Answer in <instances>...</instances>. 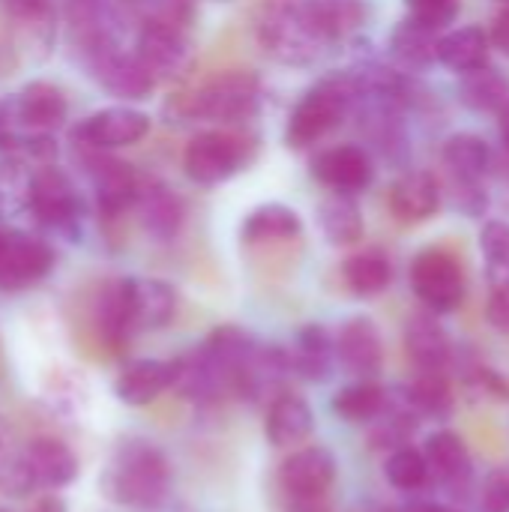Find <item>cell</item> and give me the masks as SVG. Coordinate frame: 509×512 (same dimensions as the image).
Instances as JSON below:
<instances>
[{
    "label": "cell",
    "instance_id": "obj_1",
    "mask_svg": "<svg viewBox=\"0 0 509 512\" xmlns=\"http://www.w3.org/2000/svg\"><path fill=\"white\" fill-rule=\"evenodd\" d=\"M366 0H264L255 15L258 48L282 66H315L366 24Z\"/></svg>",
    "mask_w": 509,
    "mask_h": 512
},
{
    "label": "cell",
    "instance_id": "obj_2",
    "mask_svg": "<svg viewBox=\"0 0 509 512\" xmlns=\"http://www.w3.org/2000/svg\"><path fill=\"white\" fill-rule=\"evenodd\" d=\"M261 105H264V84L249 69L219 72L201 81L192 93L180 96V114L186 120H204L225 129L255 120Z\"/></svg>",
    "mask_w": 509,
    "mask_h": 512
},
{
    "label": "cell",
    "instance_id": "obj_3",
    "mask_svg": "<svg viewBox=\"0 0 509 512\" xmlns=\"http://www.w3.org/2000/svg\"><path fill=\"white\" fill-rule=\"evenodd\" d=\"M105 495L117 504L153 510L168 498L171 468L162 450L147 441H126L105 468Z\"/></svg>",
    "mask_w": 509,
    "mask_h": 512
},
{
    "label": "cell",
    "instance_id": "obj_4",
    "mask_svg": "<svg viewBox=\"0 0 509 512\" xmlns=\"http://www.w3.org/2000/svg\"><path fill=\"white\" fill-rule=\"evenodd\" d=\"M354 111V90L345 72L327 75L312 84L291 108L285 126V144L291 150H309L339 129Z\"/></svg>",
    "mask_w": 509,
    "mask_h": 512
},
{
    "label": "cell",
    "instance_id": "obj_5",
    "mask_svg": "<svg viewBox=\"0 0 509 512\" xmlns=\"http://www.w3.org/2000/svg\"><path fill=\"white\" fill-rule=\"evenodd\" d=\"M255 156V138L216 126L198 132L183 150V171L198 186H219L249 168Z\"/></svg>",
    "mask_w": 509,
    "mask_h": 512
},
{
    "label": "cell",
    "instance_id": "obj_6",
    "mask_svg": "<svg viewBox=\"0 0 509 512\" xmlns=\"http://www.w3.org/2000/svg\"><path fill=\"white\" fill-rule=\"evenodd\" d=\"M411 288L435 315L453 312L465 300V270L462 261L441 246L423 249L411 261Z\"/></svg>",
    "mask_w": 509,
    "mask_h": 512
},
{
    "label": "cell",
    "instance_id": "obj_7",
    "mask_svg": "<svg viewBox=\"0 0 509 512\" xmlns=\"http://www.w3.org/2000/svg\"><path fill=\"white\" fill-rule=\"evenodd\" d=\"M132 51L144 63V69L153 75L156 84L183 81L195 69V45L189 39V30L138 27Z\"/></svg>",
    "mask_w": 509,
    "mask_h": 512
},
{
    "label": "cell",
    "instance_id": "obj_8",
    "mask_svg": "<svg viewBox=\"0 0 509 512\" xmlns=\"http://www.w3.org/2000/svg\"><path fill=\"white\" fill-rule=\"evenodd\" d=\"M147 132H150V117L144 111L129 108V105H111L84 117L72 129V141L84 150L108 153V150H120V147H132L144 141Z\"/></svg>",
    "mask_w": 509,
    "mask_h": 512
},
{
    "label": "cell",
    "instance_id": "obj_9",
    "mask_svg": "<svg viewBox=\"0 0 509 512\" xmlns=\"http://www.w3.org/2000/svg\"><path fill=\"white\" fill-rule=\"evenodd\" d=\"M312 177L330 192L360 195L375 180V162L363 144H333L315 153Z\"/></svg>",
    "mask_w": 509,
    "mask_h": 512
},
{
    "label": "cell",
    "instance_id": "obj_10",
    "mask_svg": "<svg viewBox=\"0 0 509 512\" xmlns=\"http://www.w3.org/2000/svg\"><path fill=\"white\" fill-rule=\"evenodd\" d=\"M87 63H90L93 78L102 84V90H108L117 99L141 102L156 87L153 75L144 69V63L135 57V51H123L120 45H108V48L87 54Z\"/></svg>",
    "mask_w": 509,
    "mask_h": 512
},
{
    "label": "cell",
    "instance_id": "obj_11",
    "mask_svg": "<svg viewBox=\"0 0 509 512\" xmlns=\"http://www.w3.org/2000/svg\"><path fill=\"white\" fill-rule=\"evenodd\" d=\"M27 204H30V213L48 225V228H57V231H69L75 222H78V195L69 183L66 174H60L57 168L51 165H42L30 183H27Z\"/></svg>",
    "mask_w": 509,
    "mask_h": 512
},
{
    "label": "cell",
    "instance_id": "obj_12",
    "mask_svg": "<svg viewBox=\"0 0 509 512\" xmlns=\"http://www.w3.org/2000/svg\"><path fill=\"white\" fill-rule=\"evenodd\" d=\"M279 483L291 501H321L336 483V459L324 447H306L282 462Z\"/></svg>",
    "mask_w": 509,
    "mask_h": 512
},
{
    "label": "cell",
    "instance_id": "obj_13",
    "mask_svg": "<svg viewBox=\"0 0 509 512\" xmlns=\"http://www.w3.org/2000/svg\"><path fill=\"white\" fill-rule=\"evenodd\" d=\"M444 201L441 183L429 171H402L387 189V207L402 225H423L438 216Z\"/></svg>",
    "mask_w": 509,
    "mask_h": 512
},
{
    "label": "cell",
    "instance_id": "obj_14",
    "mask_svg": "<svg viewBox=\"0 0 509 512\" xmlns=\"http://www.w3.org/2000/svg\"><path fill=\"white\" fill-rule=\"evenodd\" d=\"M87 171L93 177L96 201H99V210L105 216H120V213L135 207L144 177H138L132 171V165H126L120 159H111L102 150H90Z\"/></svg>",
    "mask_w": 509,
    "mask_h": 512
},
{
    "label": "cell",
    "instance_id": "obj_15",
    "mask_svg": "<svg viewBox=\"0 0 509 512\" xmlns=\"http://www.w3.org/2000/svg\"><path fill=\"white\" fill-rule=\"evenodd\" d=\"M336 360L348 375L372 378L384 366V339L372 318H351L336 333Z\"/></svg>",
    "mask_w": 509,
    "mask_h": 512
},
{
    "label": "cell",
    "instance_id": "obj_16",
    "mask_svg": "<svg viewBox=\"0 0 509 512\" xmlns=\"http://www.w3.org/2000/svg\"><path fill=\"white\" fill-rule=\"evenodd\" d=\"M135 210L141 216L144 231L159 240V243H171L183 225H186V204L183 198L162 180H141V192L135 201Z\"/></svg>",
    "mask_w": 509,
    "mask_h": 512
},
{
    "label": "cell",
    "instance_id": "obj_17",
    "mask_svg": "<svg viewBox=\"0 0 509 512\" xmlns=\"http://www.w3.org/2000/svg\"><path fill=\"white\" fill-rule=\"evenodd\" d=\"M54 267V252L45 240L27 234H9L6 255L0 264V285L3 288H24L45 279Z\"/></svg>",
    "mask_w": 509,
    "mask_h": 512
},
{
    "label": "cell",
    "instance_id": "obj_18",
    "mask_svg": "<svg viewBox=\"0 0 509 512\" xmlns=\"http://www.w3.org/2000/svg\"><path fill=\"white\" fill-rule=\"evenodd\" d=\"M24 474L39 489H63L78 477V459L57 438H36L24 453Z\"/></svg>",
    "mask_w": 509,
    "mask_h": 512
},
{
    "label": "cell",
    "instance_id": "obj_19",
    "mask_svg": "<svg viewBox=\"0 0 509 512\" xmlns=\"http://www.w3.org/2000/svg\"><path fill=\"white\" fill-rule=\"evenodd\" d=\"M441 36L444 30L405 15L390 33V51L405 69H429L441 63Z\"/></svg>",
    "mask_w": 509,
    "mask_h": 512
},
{
    "label": "cell",
    "instance_id": "obj_20",
    "mask_svg": "<svg viewBox=\"0 0 509 512\" xmlns=\"http://www.w3.org/2000/svg\"><path fill=\"white\" fill-rule=\"evenodd\" d=\"M441 165L447 183H483L492 168V147L474 132L450 135L441 147Z\"/></svg>",
    "mask_w": 509,
    "mask_h": 512
},
{
    "label": "cell",
    "instance_id": "obj_21",
    "mask_svg": "<svg viewBox=\"0 0 509 512\" xmlns=\"http://www.w3.org/2000/svg\"><path fill=\"white\" fill-rule=\"evenodd\" d=\"M303 234V219L294 207L270 201L249 210V216L240 225V240L249 246H267V243H288Z\"/></svg>",
    "mask_w": 509,
    "mask_h": 512
},
{
    "label": "cell",
    "instance_id": "obj_22",
    "mask_svg": "<svg viewBox=\"0 0 509 512\" xmlns=\"http://www.w3.org/2000/svg\"><path fill=\"white\" fill-rule=\"evenodd\" d=\"M171 384H177V360H138L120 372L114 393L126 405H150Z\"/></svg>",
    "mask_w": 509,
    "mask_h": 512
},
{
    "label": "cell",
    "instance_id": "obj_23",
    "mask_svg": "<svg viewBox=\"0 0 509 512\" xmlns=\"http://www.w3.org/2000/svg\"><path fill=\"white\" fill-rule=\"evenodd\" d=\"M135 330L165 327L177 312V291L159 279H126Z\"/></svg>",
    "mask_w": 509,
    "mask_h": 512
},
{
    "label": "cell",
    "instance_id": "obj_24",
    "mask_svg": "<svg viewBox=\"0 0 509 512\" xmlns=\"http://www.w3.org/2000/svg\"><path fill=\"white\" fill-rule=\"evenodd\" d=\"M312 426H315L312 408L294 393H279L267 408L264 432H267V441L273 447H297V444H303L312 435Z\"/></svg>",
    "mask_w": 509,
    "mask_h": 512
},
{
    "label": "cell",
    "instance_id": "obj_25",
    "mask_svg": "<svg viewBox=\"0 0 509 512\" xmlns=\"http://www.w3.org/2000/svg\"><path fill=\"white\" fill-rule=\"evenodd\" d=\"M489 54H492V36L477 24L444 30L441 36V66H447L459 78L489 66Z\"/></svg>",
    "mask_w": 509,
    "mask_h": 512
},
{
    "label": "cell",
    "instance_id": "obj_26",
    "mask_svg": "<svg viewBox=\"0 0 509 512\" xmlns=\"http://www.w3.org/2000/svg\"><path fill=\"white\" fill-rule=\"evenodd\" d=\"M318 228L330 246H357L366 234V222H363L357 195L330 192L318 204Z\"/></svg>",
    "mask_w": 509,
    "mask_h": 512
},
{
    "label": "cell",
    "instance_id": "obj_27",
    "mask_svg": "<svg viewBox=\"0 0 509 512\" xmlns=\"http://www.w3.org/2000/svg\"><path fill=\"white\" fill-rule=\"evenodd\" d=\"M15 117L33 132H51L66 120V96L57 84L33 81L15 99Z\"/></svg>",
    "mask_w": 509,
    "mask_h": 512
},
{
    "label": "cell",
    "instance_id": "obj_28",
    "mask_svg": "<svg viewBox=\"0 0 509 512\" xmlns=\"http://www.w3.org/2000/svg\"><path fill=\"white\" fill-rule=\"evenodd\" d=\"M405 348H408V357L420 369H438V372H444V366L453 357V342H450L447 330L432 315H417V318L408 321Z\"/></svg>",
    "mask_w": 509,
    "mask_h": 512
},
{
    "label": "cell",
    "instance_id": "obj_29",
    "mask_svg": "<svg viewBox=\"0 0 509 512\" xmlns=\"http://www.w3.org/2000/svg\"><path fill=\"white\" fill-rule=\"evenodd\" d=\"M336 360V336H330L321 324H309L297 333L291 348V369L306 381L330 378Z\"/></svg>",
    "mask_w": 509,
    "mask_h": 512
},
{
    "label": "cell",
    "instance_id": "obj_30",
    "mask_svg": "<svg viewBox=\"0 0 509 512\" xmlns=\"http://www.w3.org/2000/svg\"><path fill=\"white\" fill-rule=\"evenodd\" d=\"M342 282L357 297H378L393 282V264L384 249H360L342 261Z\"/></svg>",
    "mask_w": 509,
    "mask_h": 512
},
{
    "label": "cell",
    "instance_id": "obj_31",
    "mask_svg": "<svg viewBox=\"0 0 509 512\" xmlns=\"http://www.w3.org/2000/svg\"><path fill=\"white\" fill-rule=\"evenodd\" d=\"M459 102L474 114H501L509 105V78L495 66H483L459 78Z\"/></svg>",
    "mask_w": 509,
    "mask_h": 512
},
{
    "label": "cell",
    "instance_id": "obj_32",
    "mask_svg": "<svg viewBox=\"0 0 509 512\" xmlns=\"http://www.w3.org/2000/svg\"><path fill=\"white\" fill-rule=\"evenodd\" d=\"M423 453L429 459V471L444 486H465L471 480V453L456 432H435Z\"/></svg>",
    "mask_w": 509,
    "mask_h": 512
},
{
    "label": "cell",
    "instance_id": "obj_33",
    "mask_svg": "<svg viewBox=\"0 0 509 512\" xmlns=\"http://www.w3.org/2000/svg\"><path fill=\"white\" fill-rule=\"evenodd\" d=\"M384 408H387V390L369 378L342 387L333 399V411L348 423H372L384 414Z\"/></svg>",
    "mask_w": 509,
    "mask_h": 512
},
{
    "label": "cell",
    "instance_id": "obj_34",
    "mask_svg": "<svg viewBox=\"0 0 509 512\" xmlns=\"http://www.w3.org/2000/svg\"><path fill=\"white\" fill-rule=\"evenodd\" d=\"M384 474L390 480V486L402 489V492H417L429 483V459L423 450L417 447H396L384 465Z\"/></svg>",
    "mask_w": 509,
    "mask_h": 512
},
{
    "label": "cell",
    "instance_id": "obj_35",
    "mask_svg": "<svg viewBox=\"0 0 509 512\" xmlns=\"http://www.w3.org/2000/svg\"><path fill=\"white\" fill-rule=\"evenodd\" d=\"M138 27H171V30H189L195 18L192 0H132Z\"/></svg>",
    "mask_w": 509,
    "mask_h": 512
},
{
    "label": "cell",
    "instance_id": "obj_36",
    "mask_svg": "<svg viewBox=\"0 0 509 512\" xmlns=\"http://www.w3.org/2000/svg\"><path fill=\"white\" fill-rule=\"evenodd\" d=\"M417 411L423 414H435V417H447L453 411V396H450V384L444 378V372L438 369H420L411 396H408Z\"/></svg>",
    "mask_w": 509,
    "mask_h": 512
},
{
    "label": "cell",
    "instance_id": "obj_37",
    "mask_svg": "<svg viewBox=\"0 0 509 512\" xmlns=\"http://www.w3.org/2000/svg\"><path fill=\"white\" fill-rule=\"evenodd\" d=\"M480 249H483V258H486V267H489L492 285H495V282H507L509 279V222L489 219V222L480 228Z\"/></svg>",
    "mask_w": 509,
    "mask_h": 512
},
{
    "label": "cell",
    "instance_id": "obj_38",
    "mask_svg": "<svg viewBox=\"0 0 509 512\" xmlns=\"http://www.w3.org/2000/svg\"><path fill=\"white\" fill-rule=\"evenodd\" d=\"M405 9L411 18H420L438 30H450V24L459 18L462 3L459 0H405Z\"/></svg>",
    "mask_w": 509,
    "mask_h": 512
},
{
    "label": "cell",
    "instance_id": "obj_39",
    "mask_svg": "<svg viewBox=\"0 0 509 512\" xmlns=\"http://www.w3.org/2000/svg\"><path fill=\"white\" fill-rule=\"evenodd\" d=\"M450 189V201L456 210H462L471 219H483L489 210V195L483 183H447Z\"/></svg>",
    "mask_w": 509,
    "mask_h": 512
},
{
    "label": "cell",
    "instance_id": "obj_40",
    "mask_svg": "<svg viewBox=\"0 0 509 512\" xmlns=\"http://www.w3.org/2000/svg\"><path fill=\"white\" fill-rule=\"evenodd\" d=\"M483 512H509V471H495L483 483Z\"/></svg>",
    "mask_w": 509,
    "mask_h": 512
},
{
    "label": "cell",
    "instance_id": "obj_41",
    "mask_svg": "<svg viewBox=\"0 0 509 512\" xmlns=\"http://www.w3.org/2000/svg\"><path fill=\"white\" fill-rule=\"evenodd\" d=\"M486 318L495 330L509 333V279L492 285V294L486 300Z\"/></svg>",
    "mask_w": 509,
    "mask_h": 512
},
{
    "label": "cell",
    "instance_id": "obj_42",
    "mask_svg": "<svg viewBox=\"0 0 509 512\" xmlns=\"http://www.w3.org/2000/svg\"><path fill=\"white\" fill-rule=\"evenodd\" d=\"M6 12L15 18H39L48 9V0H3Z\"/></svg>",
    "mask_w": 509,
    "mask_h": 512
},
{
    "label": "cell",
    "instance_id": "obj_43",
    "mask_svg": "<svg viewBox=\"0 0 509 512\" xmlns=\"http://www.w3.org/2000/svg\"><path fill=\"white\" fill-rule=\"evenodd\" d=\"M489 36H492V45H495L501 54H507L509 57V6H504V9L495 15Z\"/></svg>",
    "mask_w": 509,
    "mask_h": 512
},
{
    "label": "cell",
    "instance_id": "obj_44",
    "mask_svg": "<svg viewBox=\"0 0 509 512\" xmlns=\"http://www.w3.org/2000/svg\"><path fill=\"white\" fill-rule=\"evenodd\" d=\"M30 512H66V507H63V501H60V498L45 495V498H39V501L33 504V510Z\"/></svg>",
    "mask_w": 509,
    "mask_h": 512
},
{
    "label": "cell",
    "instance_id": "obj_45",
    "mask_svg": "<svg viewBox=\"0 0 509 512\" xmlns=\"http://www.w3.org/2000/svg\"><path fill=\"white\" fill-rule=\"evenodd\" d=\"M291 512H330L324 498L321 501H291Z\"/></svg>",
    "mask_w": 509,
    "mask_h": 512
},
{
    "label": "cell",
    "instance_id": "obj_46",
    "mask_svg": "<svg viewBox=\"0 0 509 512\" xmlns=\"http://www.w3.org/2000/svg\"><path fill=\"white\" fill-rule=\"evenodd\" d=\"M498 132H501V141H504V150L509 153V105L498 114Z\"/></svg>",
    "mask_w": 509,
    "mask_h": 512
},
{
    "label": "cell",
    "instance_id": "obj_47",
    "mask_svg": "<svg viewBox=\"0 0 509 512\" xmlns=\"http://www.w3.org/2000/svg\"><path fill=\"white\" fill-rule=\"evenodd\" d=\"M6 243H9V234L0 231V264H3V255H6Z\"/></svg>",
    "mask_w": 509,
    "mask_h": 512
},
{
    "label": "cell",
    "instance_id": "obj_48",
    "mask_svg": "<svg viewBox=\"0 0 509 512\" xmlns=\"http://www.w3.org/2000/svg\"><path fill=\"white\" fill-rule=\"evenodd\" d=\"M420 512H456V510H450V507H423Z\"/></svg>",
    "mask_w": 509,
    "mask_h": 512
},
{
    "label": "cell",
    "instance_id": "obj_49",
    "mask_svg": "<svg viewBox=\"0 0 509 512\" xmlns=\"http://www.w3.org/2000/svg\"><path fill=\"white\" fill-rule=\"evenodd\" d=\"M498 3H504V6H509V0H498Z\"/></svg>",
    "mask_w": 509,
    "mask_h": 512
},
{
    "label": "cell",
    "instance_id": "obj_50",
    "mask_svg": "<svg viewBox=\"0 0 509 512\" xmlns=\"http://www.w3.org/2000/svg\"><path fill=\"white\" fill-rule=\"evenodd\" d=\"M0 512H3V510H0Z\"/></svg>",
    "mask_w": 509,
    "mask_h": 512
}]
</instances>
